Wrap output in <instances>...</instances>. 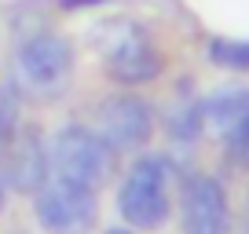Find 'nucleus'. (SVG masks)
<instances>
[{
    "label": "nucleus",
    "mask_w": 249,
    "mask_h": 234,
    "mask_svg": "<svg viewBox=\"0 0 249 234\" xmlns=\"http://www.w3.org/2000/svg\"><path fill=\"white\" fill-rule=\"evenodd\" d=\"M48 147L37 128H15L0 143V180L18 194H37L48 183Z\"/></svg>",
    "instance_id": "7"
},
{
    "label": "nucleus",
    "mask_w": 249,
    "mask_h": 234,
    "mask_svg": "<svg viewBox=\"0 0 249 234\" xmlns=\"http://www.w3.org/2000/svg\"><path fill=\"white\" fill-rule=\"evenodd\" d=\"M224 143H227V157H231V165L249 168V114L224 135Z\"/></svg>",
    "instance_id": "12"
},
{
    "label": "nucleus",
    "mask_w": 249,
    "mask_h": 234,
    "mask_svg": "<svg viewBox=\"0 0 249 234\" xmlns=\"http://www.w3.org/2000/svg\"><path fill=\"white\" fill-rule=\"evenodd\" d=\"M95 4H107V0H59L62 11H73V8H95Z\"/></svg>",
    "instance_id": "14"
},
{
    "label": "nucleus",
    "mask_w": 249,
    "mask_h": 234,
    "mask_svg": "<svg viewBox=\"0 0 249 234\" xmlns=\"http://www.w3.org/2000/svg\"><path fill=\"white\" fill-rule=\"evenodd\" d=\"M165 128H169V135L176 143H195L198 135L205 132V121H202V102L198 99H179L176 106L169 110V117H165Z\"/></svg>",
    "instance_id": "10"
},
{
    "label": "nucleus",
    "mask_w": 249,
    "mask_h": 234,
    "mask_svg": "<svg viewBox=\"0 0 249 234\" xmlns=\"http://www.w3.org/2000/svg\"><path fill=\"white\" fill-rule=\"evenodd\" d=\"M246 114H249V88L246 84H224L209 99H202V121L216 135H227Z\"/></svg>",
    "instance_id": "9"
},
{
    "label": "nucleus",
    "mask_w": 249,
    "mask_h": 234,
    "mask_svg": "<svg viewBox=\"0 0 249 234\" xmlns=\"http://www.w3.org/2000/svg\"><path fill=\"white\" fill-rule=\"evenodd\" d=\"M154 132V110L147 99L132 92L107 95L95 110V135L114 150H140Z\"/></svg>",
    "instance_id": "6"
},
{
    "label": "nucleus",
    "mask_w": 249,
    "mask_h": 234,
    "mask_svg": "<svg viewBox=\"0 0 249 234\" xmlns=\"http://www.w3.org/2000/svg\"><path fill=\"white\" fill-rule=\"evenodd\" d=\"M209 59L224 70H249V40H234V37H216L209 40Z\"/></svg>",
    "instance_id": "11"
},
{
    "label": "nucleus",
    "mask_w": 249,
    "mask_h": 234,
    "mask_svg": "<svg viewBox=\"0 0 249 234\" xmlns=\"http://www.w3.org/2000/svg\"><path fill=\"white\" fill-rule=\"evenodd\" d=\"M246 231H249V198H246Z\"/></svg>",
    "instance_id": "17"
},
{
    "label": "nucleus",
    "mask_w": 249,
    "mask_h": 234,
    "mask_svg": "<svg viewBox=\"0 0 249 234\" xmlns=\"http://www.w3.org/2000/svg\"><path fill=\"white\" fill-rule=\"evenodd\" d=\"M107 234H136V231H132V227H110Z\"/></svg>",
    "instance_id": "15"
},
{
    "label": "nucleus",
    "mask_w": 249,
    "mask_h": 234,
    "mask_svg": "<svg viewBox=\"0 0 249 234\" xmlns=\"http://www.w3.org/2000/svg\"><path fill=\"white\" fill-rule=\"evenodd\" d=\"M0 209H4V180H0Z\"/></svg>",
    "instance_id": "16"
},
{
    "label": "nucleus",
    "mask_w": 249,
    "mask_h": 234,
    "mask_svg": "<svg viewBox=\"0 0 249 234\" xmlns=\"http://www.w3.org/2000/svg\"><path fill=\"white\" fill-rule=\"evenodd\" d=\"M92 48L103 59V70L117 84H147L161 73L165 59L147 26L136 18H107L92 30Z\"/></svg>",
    "instance_id": "1"
},
{
    "label": "nucleus",
    "mask_w": 249,
    "mask_h": 234,
    "mask_svg": "<svg viewBox=\"0 0 249 234\" xmlns=\"http://www.w3.org/2000/svg\"><path fill=\"white\" fill-rule=\"evenodd\" d=\"M18 128V106H15V92L0 88V143L8 139Z\"/></svg>",
    "instance_id": "13"
},
{
    "label": "nucleus",
    "mask_w": 249,
    "mask_h": 234,
    "mask_svg": "<svg viewBox=\"0 0 249 234\" xmlns=\"http://www.w3.org/2000/svg\"><path fill=\"white\" fill-rule=\"evenodd\" d=\"M179 219L183 234H227L231 212H227V190L213 176H187L179 190Z\"/></svg>",
    "instance_id": "8"
},
{
    "label": "nucleus",
    "mask_w": 249,
    "mask_h": 234,
    "mask_svg": "<svg viewBox=\"0 0 249 234\" xmlns=\"http://www.w3.org/2000/svg\"><path fill=\"white\" fill-rule=\"evenodd\" d=\"M169 183H172V165L158 154L140 157L128 168L121 190H117V209L132 231H154L169 219L172 209Z\"/></svg>",
    "instance_id": "3"
},
{
    "label": "nucleus",
    "mask_w": 249,
    "mask_h": 234,
    "mask_svg": "<svg viewBox=\"0 0 249 234\" xmlns=\"http://www.w3.org/2000/svg\"><path fill=\"white\" fill-rule=\"evenodd\" d=\"M73 73V44L55 30H37L15 51V84L26 99H59Z\"/></svg>",
    "instance_id": "2"
},
{
    "label": "nucleus",
    "mask_w": 249,
    "mask_h": 234,
    "mask_svg": "<svg viewBox=\"0 0 249 234\" xmlns=\"http://www.w3.org/2000/svg\"><path fill=\"white\" fill-rule=\"evenodd\" d=\"M33 198H37V201H33L37 223L44 227L48 234H88L95 227V219H99L95 190L81 187V183L48 176V183Z\"/></svg>",
    "instance_id": "5"
},
{
    "label": "nucleus",
    "mask_w": 249,
    "mask_h": 234,
    "mask_svg": "<svg viewBox=\"0 0 249 234\" xmlns=\"http://www.w3.org/2000/svg\"><path fill=\"white\" fill-rule=\"evenodd\" d=\"M246 234H249V231H246Z\"/></svg>",
    "instance_id": "18"
},
{
    "label": "nucleus",
    "mask_w": 249,
    "mask_h": 234,
    "mask_svg": "<svg viewBox=\"0 0 249 234\" xmlns=\"http://www.w3.org/2000/svg\"><path fill=\"white\" fill-rule=\"evenodd\" d=\"M114 154L117 150L107 147L92 128L70 125L55 132V139L48 143V168H52L55 180H70L99 190L114 176Z\"/></svg>",
    "instance_id": "4"
}]
</instances>
